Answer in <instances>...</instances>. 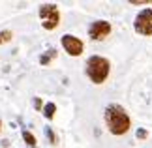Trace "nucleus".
<instances>
[{"mask_svg": "<svg viewBox=\"0 0 152 148\" xmlns=\"http://www.w3.org/2000/svg\"><path fill=\"white\" fill-rule=\"evenodd\" d=\"M109 68H111V64L107 58L90 56L88 62H86V75L90 77V81L94 85H102V82H105V79L109 75Z\"/></svg>", "mask_w": 152, "mask_h": 148, "instance_id": "2", "label": "nucleus"}, {"mask_svg": "<svg viewBox=\"0 0 152 148\" xmlns=\"http://www.w3.org/2000/svg\"><path fill=\"white\" fill-rule=\"evenodd\" d=\"M42 105H43V103H42V99H39V98H36V99H34V107H36L38 111L42 109Z\"/></svg>", "mask_w": 152, "mask_h": 148, "instance_id": "13", "label": "nucleus"}, {"mask_svg": "<svg viewBox=\"0 0 152 148\" xmlns=\"http://www.w3.org/2000/svg\"><path fill=\"white\" fill-rule=\"evenodd\" d=\"M62 47L66 49L68 55H72V56H79L81 52H83V41L79 38H75V36H69V34L62 36Z\"/></svg>", "mask_w": 152, "mask_h": 148, "instance_id": "5", "label": "nucleus"}, {"mask_svg": "<svg viewBox=\"0 0 152 148\" xmlns=\"http://www.w3.org/2000/svg\"><path fill=\"white\" fill-rule=\"evenodd\" d=\"M55 56H56V51H55V49H49L45 55H42V58H39V64H42V66H47V64H49Z\"/></svg>", "mask_w": 152, "mask_h": 148, "instance_id": "7", "label": "nucleus"}, {"mask_svg": "<svg viewBox=\"0 0 152 148\" xmlns=\"http://www.w3.org/2000/svg\"><path fill=\"white\" fill-rule=\"evenodd\" d=\"M11 38H13V34H11L10 30H2V32H0V43H8Z\"/></svg>", "mask_w": 152, "mask_h": 148, "instance_id": "11", "label": "nucleus"}, {"mask_svg": "<svg viewBox=\"0 0 152 148\" xmlns=\"http://www.w3.org/2000/svg\"><path fill=\"white\" fill-rule=\"evenodd\" d=\"M0 126H2V122H0Z\"/></svg>", "mask_w": 152, "mask_h": 148, "instance_id": "14", "label": "nucleus"}, {"mask_svg": "<svg viewBox=\"0 0 152 148\" xmlns=\"http://www.w3.org/2000/svg\"><path fill=\"white\" fill-rule=\"evenodd\" d=\"M55 112H56V105H55V103H47V105L43 107V116L49 118V120L55 116Z\"/></svg>", "mask_w": 152, "mask_h": 148, "instance_id": "8", "label": "nucleus"}, {"mask_svg": "<svg viewBox=\"0 0 152 148\" xmlns=\"http://www.w3.org/2000/svg\"><path fill=\"white\" fill-rule=\"evenodd\" d=\"M39 19H42L43 28L47 30H53V28L58 26L60 23V13H58V8L55 4H43L39 8Z\"/></svg>", "mask_w": 152, "mask_h": 148, "instance_id": "3", "label": "nucleus"}, {"mask_svg": "<svg viewBox=\"0 0 152 148\" xmlns=\"http://www.w3.org/2000/svg\"><path fill=\"white\" fill-rule=\"evenodd\" d=\"M135 30L143 36H152V9L147 8L143 11H139V15L135 17Z\"/></svg>", "mask_w": 152, "mask_h": 148, "instance_id": "4", "label": "nucleus"}, {"mask_svg": "<svg viewBox=\"0 0 152 148\" xmlns=\"http://www.w3.org/2000/svg\"><path fill=\"white\" fill-rule=\"evenodd\" d=\"M105 124H107L109 131L113 135H124L132 126L128 112L116 103H111L109 107L105 109Z\"/></svg>", "mask_w": 152, "mask_h": 148, "instance_id": "1", "label": "nucleus"}, {"mask_svg": "<svg viewBox=\"0 0 152 148\" xmlns=\"http://www.w3.org/2000/svg\"><path fill=\"white\" fill-rule=\"evenodd\" d=\"M23 139H25V143L30 146V148H36V137H34V135L30 133V131H23Z\"/></svg>", "mask_w": 152, "mask_h": 148, "instance_id": "9", "label": "nucleus"}, {"mask_svg": "<svg viewBox=\"0 0 152 148\" xmlns=\"http://www.w3.org/2000/svg\"><path fill=\"white\" fill-rule=\"evenodd\" d=\"M45 135H47V139H49V143L51 144H56L58 143V139H56V135H55V131H53V128H45Z\"/></svg>", "mask_w": 152, "mask_h": 148, "instance_id": "10", "label": "nucleus"}, {"mask_svg": "<svg viewBox=\"0 0 152 148\" xmlns=\"http://www.w3.org/2000/svg\"><path fill=\"white\" fill-rule=\"evenodd\" d=\"M147 137H148L147 129H139V131H137V139H147Z\"/></svg>", "mask_w": 152, "mask_h": 148, "instance_id": "12", "label": "nucleus"}, {"mask_svg": "<svg viewBox=\"0 0 152 148\" xmlns=\"http://www.w3.org/2000/svg\"><path fill=\"white\" fill-rule=\"evenodd\" d=\"M88 34H90V39L100 41V39L107 38L109 34H111V25H109L107 21H96V23H92Z\"/></svg>", "mask_w": 152, "mask_h": 148, "instance_id": "6", "label": "nucleus"}]
</instances>
